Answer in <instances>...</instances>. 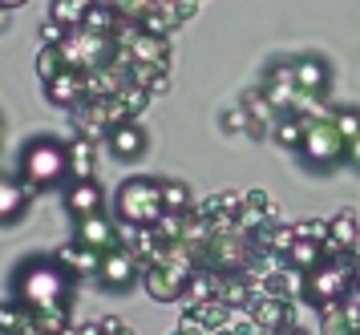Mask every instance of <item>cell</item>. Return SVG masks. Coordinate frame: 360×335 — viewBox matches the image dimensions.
<instances>
[{"label":"cell","mask_w":360,"mask_h":335,"mask_svg":"<svg viewBox=\"0 0 360 335\" xmlns=\"http://www.w3.org/2000/svg\"><path fill=\"white\" fill-rule=\"evenodd\" d=\"M98 327H101V331H122V327H130V323L122 320V315H101Z\"/></svg>","instance_id":"60d3db41"},{"label":"cell","mask_w":360,"mask_h":335,"mask_svg":"<svg viewBox=\"0 0 360 335\" xmlns=\"http://www.w3.org/2000/svg\"><path fill=\"white\" fill-rule=\"evenodd\" d=\"M73 178H98V142L94 138H69V182Z\"/></svg>","instance_id":"ffe728a7"},{"label":"cell","mask_w":360,"mask_h":335,"mask_svg":"<svg viewBox=\"0 0 360 335\" xmlns=\"http://www.w3.org/2000/svg\"><path fill=\"white\" fill-rule=\"evenodd\" d=\"M154 4H158V0H114V8L122 13V20H138V25L146 20V13Z\"/></svg>","instance_id":"74e56055"},{"label":"cell","mask_w":360,"mask_h":335,"mask_svg":"<svg viewBox=\"0 0 360 335\" xmlns=\"http://www.w3.org/2000/svg\"><path fill=\"white\" fill-rule=\"evenodd\" d=\"M33 186H25L17 174H8L0 182V223L4 226H17L20 218H29V210H33Z\"/></svg>","instance_id":"4fadbf2b"},{"label":"cell","mask_w":360,"mask_h":335,"mask_svg":"<svg viewBox=\"0 0 360 335\" xmlns=\"http://www.w3.org/2000/svg\"><path fill=\"white\" fill-rule=\"evenodd\" d=\"M94 4H114V0H94Z\"/></svg>","instance_id":"bcb514c9"},{"label":"cell","mask_w":360,"mask_h":335,"mask_svg":"<svg viewBox=\"0 0 360 335\" xmlns=\"http://www.w3.org/2000/svg\"><path fill=\"white\" fill-rule=\"evenodd\" d=\"M57 258L65 263V271L82 283V279H94L98 275V267H101V251H94V247H85L82 239H73V242H65L61 251H57Z\"/></svg>","instance_id":"e0dca14e"},{"label":"cell","mask_w":360,"mask_h":335,"mask_svg":"<svg viewBox=\"0 0 360 335\" xmlns=\"http://www.w3.org/2000/svg\"><path fill=\"white\" fill-rule=\"evenodd\" d=\"M288 267H295V271H316V267H320V263H324V247H320V242H311V239H295L292 242V251H288Z\"/></svg>","instance_id":"484cf974"},{"label":"cell","mask_w":360,"mask_h":335,"mask_svg":"<svg viewBox=\"0 0 360 335\" xmlns=\"http://www.w3.org/2000/svg\"><path fill=\"white\" fill-rule=\"evenodd\" d=\"M117 25H122V13H117L114 4H89V13H85V25H82V29L101 32V37H114Z\"/></svg>","instance_id":"4316f807"},{"label":"cell","mask_w":360,"mask_h":335,"mask_svg":"<svg viewBox=\"0 0 360 335\" xmlns=\"http://www.w3.org/2000/svg\"><path fill=\"white\" fill-rule=\"evenodd\" d=\"M295 81H300L304 93L328 97L332 93V65L324 57H316V53H304V57H295Z\"/></svg>","instance_id":"9a60e30c"},{"label":"cell","mask_w":360,"mask_h":335,"mask_svg":"<svg viewBox=\"0 0 360 335\" xmlns=\"http://www.w3.org/2000/svg\"><path fill=\"white\" fill-rule=\"evenodd\" d=\"M316 315H320V335H356V327L344 320L340 303L324 307V311H316Z\"/></svg>","instance_id":"d6a6232c"},{"label":"cell","mask_w":360,"mask_h":335,"mask_svg":"<svg viewBox=\"0 0 360 335\" xmlns=\"http://www.w3.org/2000/svg\"><path fill=\"white\" fill-rule=\"evenodd\" d=\"M45 101L57 105V110H77L82 101H89V81H85V69H65L53 81H45Z\"/></svg>","instance_id":"30bf717a"},{"label":"cell","mask_w":360,"mask_h":335,"mask_svg":"<svg viewBox=\"0 0 360 335\" xmlns=\"http://www.w3.org/2000/svg\"><path fill=\"white\" fill-rule=\"evenodd\" d=\"M295 235H300V239H311V242H320V247H324L328 235H332V218H304V223H295Z\"/></svg>","instance_id":"d590c367"},{"label":"cell","mask_w":360,"mask_h":335,"mask_svg":"<svg viewBox=\"0 0 360 335\" xmlns=\"http://www.w3.org/2000/svg\"><path fill=\"white\" fill-rule=\"evenodd\" d=\"M174 335H182V331H174Z\"/></svg>","instance_id":"c3c4849f"},{"label":"cell","mask_w":360,"mask_h":335,"mask_svg":"<svg viewBox=\"0 0 360 335\" xmlns=\"http://www.w3.org/2000/svg\"><path fill=\"white\" fill-rule=\"evenodd\" d=\"M295 239H300V235H295V223H283L279 214H271V218L251 235V247H255V251H276V255H288Z\"/></svg>","instance_id":"2e32d148"},{"label":"cell","mask_w":360,"mask_h":335,"mask_svg":"<svg viewBox=\"0 0 360 335\" xmlns=\"http://www.w3.org/2000/svg\"><path fill=\"white\" fill-rule=\"evenodd\" d=\"M251 315L263 331H279L283 323H295V303L292 299H276V295H259L251 303Z\"/></svg>","instance_id":"ac0fdd59"},{"label":"cell","mask_w":360,"mask_h":335,"mask_svg":"<svg viewBox=\"0 0 360 335\" xmlns=\"http://www.w3.org/2000/svg\"><path fill=\"white\" fill-rule=\"evenodd\" d=\"M308 117H300V113H279L276 126H271V142L279 145V150H288V154H300V145H304V138H308Z\"/></svg>","instance_id":"d6986e66"},{"label":"cell","mask_w":360,"mask_h":335,"mask_svg":"<svg viewBox=\"0 0 360 335\" xmlns=\"http://www.w3.org/2000/svg\"><path fill=\"white\" fill-rule=\"evenodd\" d=\"M231 311H235V307H227L223 299H211V303H195V307H186L182 315H191V320H195L198 327H207L211 335H219V331H223V327L231 323Z\"/></svg>","instance_id":"603a6c76"},{"label":"cell","mask_w":360,"mask_h":335,"mask_svg":"<svg viewBox=\"0 0 360 335\" xmlns=\"http://www.w3.org/2000/svg\"><path fill=\"white\" fill-rule=\"evenodd\" d=\"M25 320H29V311H25L17 299H8V303L0 307V331H4V335H17Z\"/></svg>","instance_id":"8d00e7d4"},{"label":"cell","mask_w":360,"mask_h":335,"mask_svg":"<svg viewBox=\"0 0 360 335\" xmlns=\"http://www.w3.org/2000/svg\"><path fill=\"white\" fill-rule=\"evenodd\" d=\"M117 97V105H122V113H126V117H142V110H146L150 105V93L146 89H142V85H126V89H122V93H114Z\"/></svg>","instance_id":"836d02e7"},{"label":"cell","mask_w":360,"mask_h":335,"mask_svg":"<svg viewBox=\"0 0 360 335\" xmlns=\"http://www.w3.org/2000/svg\"><path fill=\"white\" fill-rule=\"evenodd\" d=\"M65 53H61V45H41V53H37V77L41 81H53L57 73H65Z\"/></svg>","instance_id":"4dcf8cb0"},{"label":"cell","mask_w":360,"mask_h":335,"mask_svg":"<svg viewBox=\"0 0 360 335\" xmlns=\"http://www.w3.org/2000/svg\"><path fill=\"white\" fill-rule=\"evenodd\" d=\"M332 126L344 133V142H356L360 138V105H336L332 110Z\"/></svg>","instance_id":"1f68e13d"},{"label":"cell","mask_w":360,"mask_h":335,"mask_svg":"<svg viewBox=\"0 0 360 335\" xmlns=\"http://www.w3.org/2000/svg\"><path fill=\"white\" fill-rule=\"evenodd\" d=\"M304 279L308 275L295 271V267H279V271H271L267 279H263V295H276V299H300L304 295Z\"/></svg>","instance_id":"44dd1931"},{"label":"cell","mask_w":360,"mask_h":335,"mask_svg":"<svg viewBox=\"0 0 360 335\" xmlns=\"http://www.w3.org/2000/svg\"><path fill=\"white\" fill-rule=\"evenodd\" d=\"M259 89L267 93V101H271L279 113H295L300 101H304V89H300V81H295V61H271L267 73H263Z\"/></svg>","instance_id":"52a82bcc"},{"label":"cell","mask_w":360,"mask_h":335,"mask_svg":"<svg viewBox=\"0 0 360 335\" xmlns=\"http://www.w3.org/2000/svg\"><path fill=\"white\" fill-rule=\"evenodd\" d=\"M101 335H134V327H122V331H101Z\"/></svg>","instance_id":"f6af8a7d"},{"label":"cell","mask_w":360,"mask_h":335,"mask_svg":"<svg viewBox=\"0 0 360 335\" xmlns=\"http://www.w3.org/2000/svg\"><path fill=\"white\" fill-rule=\"evenodd\" d=\"M8 291H13L8 299H17L29 315H41V311H73L77 279L65 271V263L57 255H25L13 267Z\"/></svg>","instance_id":"6da1fadb"},{"label":"cell","mask_w":360,"mask_h":335,"mask_svg":"<svg viewBox=\"0 0 360 335\" xmlns=\"http://www.w3.org/2000/svg\"><path fill=\"white\" fill-rule=\"evenodd\" d=\"M271 335H311V331H304L300 323H283V327H279V331H271Z\"/></svg>","instance_id":"7bdbcfd3"},{"label":"cell","mask_w":360,"mask_h":335,"mask_svg":"<svg viewBox=\"0 0 360 335\" xmlns=\"http://www.w3.org/2000/svg\"><path fill=\"white\" fill-rule=\"evenodd\" d=\"M166 214V198H162V178L150 174H134L126 178L114 190V218L117 223H134V226H154Z\"/></svg>","instance_id":"277c9868"},{"label":"cell","mask_w":360,"mask_h":335,"mask_svg":"<svg viewBox=\"0 0 360 335\" xmlns=\"http://www.w3.org/2000/svg\"><path fill=\"white\" fill-rule=\"evenodd\" d=\"M101 202H105V190H101L98 178H73L61 190V206H65V214L73 223L89 218V214H101Z\"/></svg>","instance_id":"9c48e42d"},{"label":"cell","mask_w":360,"mask_h":335,"mask_svg":"<svg viewBox=\"0 0 360 335\" xmlns=\"http://www.w3.org/2000/svg\"><path fill=\"white\" fill-rule=\"evenodd\" d=\"M69 121H73V129H77L82 138H94V142H105L110 129H114L110 110H105V97H89L77 110H69Z\"/></svg>","instance_id":"7c38bea8"},{"label":"cell","mask_w":360,"mask_h":335,"mask_svg":"<svg viewBox=\"0 0 360 335\" xmlns=\"http://www.w3.org/2000/svg\"><path fill=\"white\" fill-rule=\"evenodd\" d=\"M17 178L37 194L45 190H65L69 182V142L53 138V133H37L20 145L17 154Z\"/></svg>","instance_id":"7a4b0ae2"},{"label":"cell","mask_w":360,"mask_h":335,"mask_svg":"<svg viewBox=\"0 0 360 335\" xmlns=\"http://www.w3.org/2000/svg\"><path fill=\"white\" fill-rule=\"evenodd\" d=\"M356 279H360V255L356 251H344V255H336V258H324L316 271H308L300 299H304L311 311H324V307L340 303L344 295L356 287Z\"/></svg>","instance_id":"3957f363"},{"label":"cell","mask_w":360,"mask_h":335,"mask_svg":"<svg viewBox=\"0 0 360 335\" xmlns=\"http://www.w3.org/2000/svg\"><path fill=\"white\" fill-rule=\"evenodd\" d=\"M17 335H53V331H45V327H41V323L33 320V315H29V320L20 323V331Z\"/></svg>","instance_id":"b9f144b4"},{"label":"cell","mask_w":360,"mask_h":335,"mask_svg":"<svg viewBox=\"0 0 360 335\" xmlns=\"http://www.w3.org/2000/svg\"><path fill=\"white\" fill-rule=\"evenodd\" d=\"M142 271H146V263L134 255L130 247H117L110 255H101V267L94 275V283L105 295H130L134 283H142Z\"/></svg>","instance_id":"8992f818"},{"label":"cell","mask_w":360,"mask_h":335,"mask_svg":"<svg viewBox=\"0 0 360 335\" xmlns=\"http://www.w3.org/2000/svg\"><path fill=\"white\" fill-rule=\"evenodd\" d=\"M89 4L94 0H53L49 4V16L57 25H65V29H82L85 25V13H89Z\"/></svg>","instance_id":"83f0119b"},{"label":"cell","mask_w":360,"mask_h":335,"mask_svg":"<svg viewBox=\"0 0 360 335\" xmlns=\"http://www.w3.org/2000/svg\"><path fill=\"white\" fill-rule=\"evenodd\" d=\"M219 126H223V133H243V138H247V129H251V113H247L243 101H235L231 110H223Z\"/></svg>","instance_id":"e575fe53"},{"label":"cell","mask_w":360,"mask_h":335,"mask_svg":"<svg viewBox=\"0 0 360 335\" xmlns=\"http://www.w3.org/2000/svg\"><path fill=\"white\" fill-rule=\"evenodd\" d=\"M162 198H166V210L170 214H191L195 210V194L179 178H162Z\"/></svg>","instance_id":"f1b7e54d"},{"label":"cell","mask_w":360,"mask_h":335,"mask_svg":"<svg viewBox=\"0 0 360 335\" xmlns=\"http://www.w3.org/2000/svg\"><path fill=\"white\" fill-rule=\"evenodd\" d=\"M105 150H110L117 162H134V158H142V154L150 150V133L138 126V117H134V121H122V126L110 129Z\"/></svg>","instance_id":"5bb4252c"},{"label":"cell","mask_w":360,"mask_h":335,"mask_svg":"<svg viewBox=\"0 0 360 335\" xmlns=\"http://www.w3.org/2000/svg\"><path fill=\"white\" fill-rule=\"evenodd\" d=\"M344 154H348V142H344V133L328 117V121H311L308 126V138H304L295 158L304 162L311 174H332V170L344 166Z\"/></svg>","instance_id":"5b68a950"},{"label":"cell","mask_w":360,"mask_h":335,"mask_svg":"<svg viewBox=\"0 0 360 335\" xmlns=\"http://www.w3.org/2000/svg\"><path fill=\"white\" fill-rule=\"evenodd\" d=\"M211 299H219V271H211V267H195L182 303L195 307V303H211Z\"/></svg>","instance_id":"cb8c5ba5"},{"label":"cell","mask_w":360,"mask_h":335,"mask_svg":"<svg viewBox=\"0 0 360 335\" xmlns=\"http://www.w3.org/2000/svg\"><path fill=\"white\" fill-rule=\"evenodd\" d=\"M73 239H82L85 247H94L101 255H110L122 247V223L117 218H105V214H89V218H77V230Z\"/></svg>","instance_id":"8fae6325"},{"label":"cell","mask_w":360,"mask_h":335,"mask_svg":"<svg viewBox=\"0 0 360 335\" xmlns=\"http://www.w3.org/2000/svg\"><path fill=\"white\" fill-rule=\"evenodd\" d=\"M0 4H4V13H13V8H20L25 0H0Z\"/></svg>","instance_id":"ee69618b"},{"label":"cell","mask_w":360,"mask_h":335,"mask_svg":"<svg viewBox=\"0 0 360 335\" xmlns=\"http://www.w3.org/2000/svg\"><path fill=\"white\" fill-rule=\"evenodd\" d=\"M69 32H73V29H65V25H57V20L49 16V20L41 25V41H45V45H65V37H69Z\"/></svg>","instance_id":"f35d334b"},{"label":"cell","mask_w":360,"mask_h":335,"mask_svg":"<svg viewBox=\"0 0 360 335\" xmlns=\"http://www.w3.org/2000/svg\"><path fill=\"white\" fill-rule=\"evenodd\" d=\"M134 61L142 65H158V69H170V37H158V32H142L130 48Z\"/></svg>","instance_id":"7402d4cb"},{"label":"cell","mask_w":360,"mask_h":335,"mask_svg":"<svg viewBox=\"0 0 360 335\" xmlns=\"http://www.w3.org/2000/svg\"><path fill=\"white\" fill-rule=\"evenodd\" d=\"M239 101H243L247 113H251V126H259V129H267V133H271V126H276L279 110L271 105V101H267V93H263V89H247Z\"/></svg>","instance_id":"d4e9b609"},{"label":"cell","mask_w":360,"mask_h":335,"mask_svg":"<svg viewBox=\"0 0 360 335\" xmlns=\"http://www.w3.org/2000/svg\"><path fill=\"white\" fill-rule=\"evenodd\" d=\"M356 287H360V279H356Z\"/></svg>","instance_id":"7dc6e473"},{"label":"cell","mask_w":360,"mask_h":335,"mask_svg":"<svg viewBox=\"0 0 360 335\" xmlns=\"http://www.w3.org/2000/svg\"><path fill=\"white\" fill-rule=\"evenodd\" d=\"M186 283L191 271L186 267H170V263H150L142 271V291L154 303H182L186 299Z\"/></svg>","instance_id":"ba28073f"},{"label":"cell","mask_w":360,"mask_h":335,"mask_svg":"<svg viewBox=\"0 0 360 335\" xmlns=\"http://www.w3.org/2000/svg\"><path fill=\"white\" fill-rule=\"evenodd\" d=\"M344 166H348V170H356V174H360V138H356V142H348V154H344Z\"/></svg>","instance_id":"ab89813d"},{"label":"cell","mask_w":360,"mask_h":335,"mask_svg":"<svg viewBox=\"0 0 360 335\" xmlns=\"http://www.w3.org/2000/svg\"><path fill=\"white\" fill-rule=\"evenodd\" d=\"M332 239L340 242L344 251H356V247H360V223H356V210H340V214H332Z\"/></svg>","instance_id":"f546056e"},{"label":"cell","mask_w":360,"mask_h":335,"mask_svg":"<svg viewBox=\"0 0 360 335\" xmlns=\"http://www.w3.org/2000/svg\"><path fill=\"white\" fill-rule=\"evenodd\" d=\"M356 335H360V331H356Z\"/></svg>","instance_id":"681fc988"}]
</instances>
